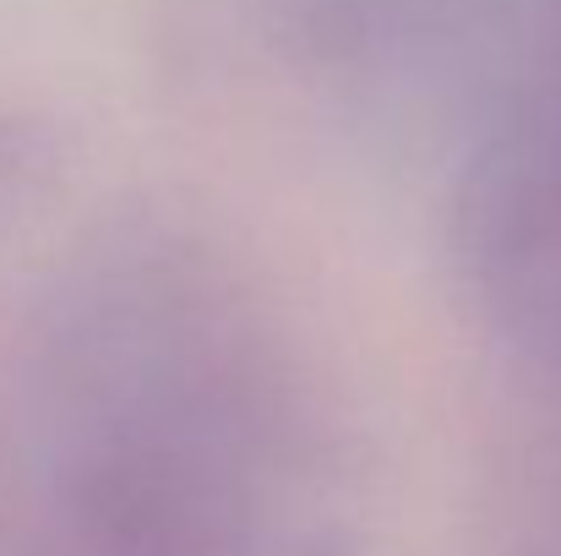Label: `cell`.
Listing matches in <instances>:
<instances>
[{"label": "cell", "mask_w": 561, "mask_h": 556, "mask_svg": "<svg viewBox=\"0 0 561 556\" xmlns=\"http://www.w3.org/2000/svg\"><path fill=\"white\" fill-rule=\"evenodd\" d=\"M38 175V137L16 121H0V202Z\"/></svg>", "instance_id": "1"}]
</instances>
